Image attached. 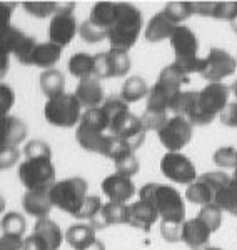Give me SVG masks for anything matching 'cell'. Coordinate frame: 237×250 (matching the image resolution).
I'll return each mask as SVG.
<instances>
[{"label": "cell", "mask_w": 237, "mask_h": 250, "mask_svg": "<svg viewBox=\"0 0 237 250\" xmlns=\"http://www.w3.org/2000/svg\"><path fill=\"white\" fill-rule=\"evenodd\" d=\"M140 30H142V14L132 3H117V14L107 30V40L110 48L129 52L137 42Z\"/></svg>", "instance_id": "cell-1"}, {"label": "cell", "mask_w": 237, "mask_h": 250, "mask_svg": "<svg viewBox=\"0 0 237 250\" xmlns=\"http://www.w3.org/2000/svg\"><path fill=\"white\" fill-rule=\"evenodd\" d=\"M140 200H147L155 207L162 222L186 224V205L182 195L166 184H146L139 192Z\"/></svg>", "instance_id": "cell-2"}, {"label": "cell", "mask_w": 237, "mask_h": 250, "mask_svg": "<svg viewBox=\"0 0 237 250\" xmlns=\"http://www.w3.org/2000/svg\"><path fill=\"white\" fill-rule=\"evenodd\" d=\"M197 94V104H195V108L189 122L192 125H207L226 110L229 95H231V87H227L222 82L207 83Z\"/></svg>", "instance_id": "cell-3"}, {"label": "cell", "mask_w": 237, "mask_h": 250, "mask_svg": "<svg viewBox=\"0 0 237 250\" xmlns=\"http://www.w3.org/2000/svg\"><path fill=\"white\" fill-rule=\"evenodd\" d=\"M75 137L84 150L102 155L104 144L107 139V122L102 108H87L84 112Z\"/></svg>", "instance_id": "cell-4"}, {"label": "cell", "mask_w": 237, "mask_h": 250, "mask_svg": "<svg viewBox=\"0 0 237 250\" xmlns=\"http://www.w3.org/2000/svg\"><path fill=\"white\" fill-rule=\"evenodd\" d=\"M19 179L27 192H50L55 185L52 157H30L19 167Z\"/></svg>", "instance_id": "cell-5"}, {"label": "cell", "mask_w": 237, "mask_h": 250, "mask_svg": "<svg viewBox=\"0 0 237 250\" xmlns=\"http://www.w3.org/2000/svg\"><path fill=\"white\" fill-rule=\"evenodd\" d=\"M87 182L82 177H70V179L55 182L50 188V200L54 207L67 212L69 215L75 217L82 208L87 195Z\"/></svg>", "instance_id": "cell-6"}, {"label": "cell", "mask_w": 237, "mask_h": 250, "mask_svg": "<svg viewBox=\"0 0 237 250\" xmlns=\"http://www.w3.org/2000/svg\"><path fill=\"white\" fill-rule=\"evenodd\" d=\"M80 102L77 100L75 94H60L57 97L47 99L45 107H43V115L47 122L55 125V127L70 128L75 124L80 122Z\"/></svg>", "instance_id": "cell-7"}, {"label": "cell", "mask_w": 237, "mask_h": 250, "mask_svg": "<svg viewBox=\"0 0 237 250\" xmlns=\"http://www.w3.org/2000/svg\"><path fill=\"white\" fill-rule=\"evenodd\" d=\"M75 3H60L59 10L54 14V17L49 22V42L55 43L60 48L69 45L70 40L79 34V22L74 15Z\"/></svg>", "instance_id": "cell-8"}, {"label": "cell", "mask_w": 237, "mask_h": 250, "mask_svg": "<svg viewBox=\"0 0 237 250\" xmlns=\"http://www.w3.org/2000/svg\"><path fill=\"white\" fill-rule=\"evenodd\" d=\"M236 68L237 60L229 52L217 47H212L207 57H204V68L200 72V75L206 80H209V83H217L222 79L234 74Z\"/></svg>", "instance_id": "cell-9"}, {"label": "cell", "mask_w": 237, "mask_h": 250, "mask_svg": "<svg viewBox=\"0 0 237 250\" xmlns=\"http://www.w3.org/2000/svg\"><path fill=\"white\" fill-rule=\"evenodd\" d=\"M130 68V59L126 50L110 48L95 55V79L124 77Z\"/></svg>", "instance_id": "cell-10"}, {"label": "cell", "mask_w": 237, "mask_h": 250, "mask_svg": "<svg viewBox=\"0 0 237 250\" xmlns=\"http://www.w3.org/2000/svg\"><path fill=\"white\" fill-rule=\"evenodd\" d=\"M160 170L169 180L175 184H194L197 180V170L191 160L180 152H167L162 157Z\"/></svg>", "instance_id": "cell-11"}, {"label": "cell", "mask_w": 237, "mask_h": 250, "mask_svg": "<svg viewBox=\"0 0 237 250\" xmlns=\"http://www.w3.org/2000/svg\"><path fill=\"white\" fill-rule=\"evenodd\" d=\"M159 139L169 152H179L186 147L192 137V124L184 117L174 115L160 128Z\"/></svg>", "instance_id": "cell-12"}, {"label": "cell", "mask_w": 237, "mask_h": 250, "mask_svg": "<svg viewBox=\"0 0 237 250\" xmlns=\"http://www.w3.org/2000/svg\"><path fill=\"white\" fill-rule=\"evenodd\" d=\"M114 224H129V207L122 202H107L97 215L89 220L94 230H102Z\"/></svg>", "instance_id": "cell-13"}, {"label": "cell", "mask_w": 237, "mask_h": 250, "mask_svg": "<svg viewBox=\"0 0 237 250\" xmlns=\"http://www.w3.org/2000/svg\"><path fill=\"white\" fill-rule=\"evenodd\" d=\"M27 127L17 117L0 115V150L17 145L25 139Z\"/></svg>", "instance_id": "cell-14"}, {"label": "cell", "mask_w": 237, "mask_h": 250, "mask_svg": "<svg viewBox=\"0 0 237 250\" xmlns=\"http://www.w3.org/2000/svg\"><path fill=\"white\" fill-rule=\"evenodd\" d=\"M171 45L175 52V59L199 57V40L194 32L186 25H177L171 37Z\"/></svg>", "instance_id": "cell-15"}, {"label": "cell", "mask_w": 237, "mask_h": 250, "mask_svg": "<svg viewBox=\"0 0 237 250\" xmlns=\"http://www.w3.org/2000/svg\"><path fill=\"white\" fill-rule=\"evenodd\" d=\"M62 55V48L52 42H35L34 48L27 57L25 65H34L43 70H50L59 62Z\"/></svg>", "instance_id": "cell-16"}, {"label": "cell", "mask_w": 237, "mask_h": 250, "mask_svg": "<svg viewBox=\"0 0 237 250\" xmlns=\"http://www.w3.org/2000/svg\"><path fill=\"white\" fill-rule=\"evenodd\" d=\"M102 192L110 199V202H122L126 204V200L132 199V195L135 193V185L129 177L124 175H109L102 182Z\"/></svg>", "instance_id": "cell-17"}, {"label": "cell", "mask_w": 237, "mask_h": 250, "mask_svg": "<svg viewBox=\"0 0 237 250\" xmlns=\"http://www.w3.org/2000/svg\"><path fill=\"white\" fill-rule=\"evenodd\" d=\"M159 219V212L147 200H137V202L129 205V224L132 227L149 232Z\"/></svg>", "instance_id": "cell-18"}, {"label": "cell", "mask_w": 237, "mask_h": 250, "mask_svg": "<svg viewBox=\"0 0 237 250\" xmlns=\"http://www.w3.org/2000/svg\"><path fill=\"white\" fill-rule=\"evenodd\" d=\"M211 233V229L199 217H195V219L186 220V224H184L182 242H186L192 250H204L207 249Z\"/></svg>", "instance_id": "cell-19"}, {"label": "cell", "mask_w": 237, "mask_h": 250, "mask_svg": "<svg viewBox=\"0 0 237 250\" xmlns=\"http://www.w3.org/2000/svg\"><path fill=\"white\" fill-rule=\"evenodd\" d=\"M146 132L147 130L142 125V120H140L139 117L129 114L126 117V120L119 125V128L115 130L114 135H117L120 139L126 140V142L130 145L132 150L135 152L139 147H142L144 140H146Z\"/></svg>", "instance_id": "cell-20"}, {"label": "cell", "mask_w": 237, "mask_h": 250, "mask_svg": "<svg viewBox=\"0 0 237 250\" xmlns=\"http://www.w3.org/2000/svg\"><path fill=\"white\" fill-rule=\"evenodd\" d=\"M75 97L82 107L97 108L104 102V87L99 79H82L75 88Z\"/></svg>", "instance_id": "cell-21"}, {"label": "cell", "mask_w": 237, "mask_h": 250, "mask_svg": "<svg viewBox=\"0 0 237 250\" xmlns=\"http://www.w3.org/2000/svg\"><path fill=\"white\" fill-rule=\"evenodd\" d=\"M182 90L175 87H171L164 82H157L154 87L149 90L147 95V108H155V110H172L175 99Z\"/></svg>", "instance_id": "cell-22"}, {"label": "cell", "mask_w": 237, "mask_h": 250, "mask_svg": "<svg viewBox=\"0 0 237 250\" xmlns=\"http://www.w3.org/2000/svg\"><path fill=\"white\" fill-rule=\"evenodd\" d=\"M22 204L23 210L37 220L49 219L50 208L54 207L50 200V192H25Z\"/></svg>", "instance_id": "cell-23"}, {"label": "cell", "mask_w": 237, "mask_h": 250, "mask_svg": "<svg viewBox=\"0 0 237 250\" xmlns=\"http://www.w3.org/2000/svg\"><path fill=\"white\" fill-rule=\"evenodd\" d=\"M102 112L106 115V122H107V134L114 135L115 130L119 128V125L126 120V117L130 114L129 112V104L124 102L122 99L117 97H110L106 102L102 104Z\"/></svg>", "instance_id": "cell-24"}, {"label": "cell", "mask_w": 237, "mask_h": 250, "mask_svg": "<svg viewBox=\"0 0 237 250\" xmlns=\"http://www.w3.org/2000/svg\"><path fill=\"white\" fill-rule=\"evenodd\" d=\"M177 29V23H174L164 12H159L149 20L146 27V40L147 42H162V40H171L172 34Z\"/></svg>", "instance_id": "cell-25"}, {"label": "cell", "mask_w": 237, "mask_h": 250, "mask_svg": "<svg viewBox=\"0 0 237 250\" xmlns=\"http://www.w3.org/2000/svg\"><path fill=\"white\" fill-rule=\"evenodd\" d=\"M65 240L72 249L86 250L97 240V237H95V230L89 224H74L65 232Z\"/></svg>", "instance_id": "cell-26"}, {"label": "cell", "mask_w": 237, "mask_h": 250, "mask_svg": "<svg viewBox=\"0 0 237 250\" xmlns=\"http://www.w3.org/2000/svg\"><path fill=\"white\" fill-rule=\"evenodd\" d=\"M34 233L42 239L47 244L49 250H59L60 244H62V230L54 220L50 219H42L35 222V227H34Z\"/></svg>", "instance_id": "cell-27"}, {"label": "cell", "mask_w": 237, "mask_h": 250, "mask_svg": "<svg viewBox=\"0 0 237 250\" xmlns=\"http://www.w3.org/2000/svg\"><path fill=\"white\" fill-rule=\"evenodd\" d=\"M69 72L80 80L95 77V55H89L86 52L74 54L69 60Z\"/></svg>", "instance_id": "cell-28"}, {"label": "cell", "mask_w": 237, "mask_h": 250, "mask_svg": "<svg viewBox=\"0 0 237 250\" xmlns=\"http://www.w3.org/2000/svg\"><path fill=\"white\" fill-rule=\"evenodd\" d=\"M40 88H42L43 95L47 99L64 94L65 92V79H64V74L55 70V68L43 70L42 75H40Z\"/></svg>", "instance_id": "cell-29"}, {"label": "cell", "mask_w": 237, "mask_h": 250, "mask_svg": "<svg viewBox=\"0 0 237 250\" xmlns=\"http://www.w3.org/2000/svg\"><path fill=\"white\" fill-rule=\"evenodd\" d=\"M117 14V3L114 2H97L92 7V12L89 15V20H92L94 23L104 27L106 30H109V27L112 25Z\"/></svg>", "instance_id": "cell-30"}, {"label": "cell", "mask_w": 237, "mask_h": 250, "mask_svg": "<svg viewBox=\"0 0 237 250\" xmlns=\"http://www.w3.org/2000/svg\"><path fill=\"white\" fill-rule=\"evenodd\" d=\"M146 95H149V88L146 80L142 77H130L129 80H126L122 92H120V99L126 104L137 102V100H140Z\"/></svg>", "instance_id": "cell-31"}, {"label": "cell", "mask_w": 237, "mask_h": 250, "mask_svg": "<svg viewBox=\"0 0 237 250\" xmlns=\"http://www.w3.org/2000/svg\"><path fill=\"white\" fill-rule=\"evenodd\" d=\"M186 199L192 204L197 205H209L214 202V192L207 184H204L202 180L197 179L194 184H191L186 190Z\"/></svg>", "instance_id": "cell-32"}, {"label": "cell", "mask_w": 237, "mask_h": 250, "mask_svg": "<svg viewBox=\"0 0 237 250\" xmlns=\"http://www.w3.org/2000/svg\"><path fill=\"white\" fill-rule=\"evenodd\" d=\"M214 204L220 207L222 210L234 213L237 208V184L231 179L226 187L219 188L217 192L214 193Z\"/></svg>", "instance_id": "cell-33"}, {"label": "cell", "mask_w": 237, "mask_h": 250, "mask_svg": "<svg viewBox=\"0 0 237 250\" xmlns=\"http://www.w3.org/2000/svg\"><path fill=\"white\" fill-rule=\"evenodd\" d=\"M132 148L126 140L120 139L117 135H110L107 134V139H106V144H104V150H102V155L104 157H109L115 162V160L122 159L129 154H132Z\"/></svg>", "instance_id": "cell-34"}, {"label": "cell", "mask_w": 237, "mask_h": 250, "mask_svg": "<svg viewBox=\"0 0 237 250\" xmlns=\"http://www.w3.org/2000/svg\"><path fill=\"white\" fill-rule=\"evenodd\" d=\"M197 92H180L172 105V112L177 117H184L189 120L195 108V104H197Z\"/></svg>", "instance_id": "cell-35"}, {"label": "cell", "mask_w": 237, "mask_h": 250, "mask_svg": "<svg viewBox=\"0 0 237 250\" xmlns=\"http://www.w3.org/2000/svg\"><path fill=\"white\" fill-rule=\"evenodd\" d=\"M2 232L3 235L22 237L25 233V219L19 212H9L2 219Z\"/></svg>", "instance_id": "cell-36"}, {"label": "cell", "mask_w": 237, "mask_h": 250, "mask_svg": "<svg viewBox=\"0 0 237 250\" xmlns=\"http://www.w3.org/2000/svg\"><path fill=\"white\" fill-rule=\"evenodd\" d=\"M169 19L174 23H179L187 20L189 17L194 15V3L192 2H171L166 5V9L162 10Z\"/></svg>", "instance_id": "cell-37"}, {"label": "cell", "mask_w": 237, "mask_h": 250, "mask_svg": "<svg viewBox=\"0 0 237 250\" xmlns=\"http://www.w3.org/2000/svg\"><path fill=\"white\" fill-rule=\"evenodd\" d=\"M159 82H164V83H167V85L175 87L180 90V87L191 82V79H189V75L184 74L182 70H179L177 65L172 62L171 65L162 68V72H160V75H159Z\"/></svg>", "instance_id": "cell-38"}, {"label": "cell", "mask_w": 237, "mask_h": 250, "mask_svg": "<svg viewBox=\"0 0 237 250\" xmlns=\"http://www.w3.org/2000/svg\"><path fill=\"white\" fill-rule=\"evenodd\" d=\"M197 217L211 229V232H215L220 227V224H222V208L212 202L209 205H204Z\"/></svg>", "instance_id": "cell-39"}, {"label": "cell", "mask_w": 237, "mask_h": 250, "mask_svg": "<svg viewBox=\"0 0 237 250\" xmlns=\"http://www.w3.org/2000/svg\"><path fill=\"white\" fill-rule=\"evenodd\" d=\"M79 34H80V37L89 43H97L100 40L107 39V30L104 29V27L97 25V23H94L89 19H87L84 23H80Z\"/></svg>", "instance_id": "cell-40"}, {"label": "cell", "mask_w": 237, "mask_h": 250, "mask_svg": "<svg viewBox=\"0 0 237 250\" xmlns=\"http://www.w3.org/2000/svg\"><path fill=\"white\" fill-rule=\"evenodd\" d=\"M60 3L55 2H25L23 9H25L32 17L37 19H45V17H54V14L59 10Z\"/></svg>", "instance_id": "cell-41"}, {"label": "cell", "mask_w": 237, "mask_h": 250, "mask_svg": "<svg viewBox=\"0 0 237 250\" xmlns=\"http://www.w3.org/2000/svg\"><path fill=\"white\" fill-rule=\"evenodd\" d=\"M142 125L146 127V130H155L160 132V128L167 124V112L164 110H155V108H146L142 115Z\"/></svg>", "instance_id": "cell-42"}, {"label": "cell", "mask_w": 237, "mask_h": 250, "mask_svg": "<svg viewBox=\"0 0 237 250\" xmlns=\"http://www.w3.org/2000/svg\"><path fill=\"white\" fill-rule=\"evenodd\" d=\"M114 164H115V168H117L119 175L129 177V179L134 177L135 173L139 172V160H137V157L134 155V152L126 157H122V159L115 160Z\"/></svg>", "instance_id": "cell-43"}, {"label": "cell", "mask_w": 237, "mask_h": 250, "mask_svg": "<svg viewBox=\"0 0 237 250\" xmlns=\"http://www.w3.org/2000/svg\"><path fill=\"white\" fill-rule=\"evenodd\" d=\"M214 162L222 168H237V150L234 147H220L214 154Z\"/></svg>", "instance_id": "cell-44"}, {"label": "cell", "mask_w": 237, "mask_h": 250, "mask_svg": "<svg viewBox=\"0 0 237 250\" xmlns=\"http://www.w3.org/2000/svg\"><path fill=\"white\" fill-rule=\"evenodd\" d=\"M199 179L202 180L204 184H207L214 193L217 192L219 188L226 187V185L231 182V177L224 172H206V173H202Z\"/></svg>", "instance_id": "cell-45"}, {"label": "cell", "mask_w": 237, "mask_h": 250, "mask_svg": "<svg viewBox=\"0 0 237 250\" xmlns=\"http://www.w3.org/2000/svg\"><path fill=\"white\" fill-rule=\"evenodd\" d=\"M104 205L100 202V199L97 195H89L86 199V202H84L82 208L79 210V213L75 215V219H86V220H90L94 215H97L100 212V208H102Z\"/></svg>", "instance_id": "cell-46"}, {"label": "cell", "mask_w": 237, "mask_h": 250, "mask_svg": "<svg viewBox=\"0 0 237 250\" xmlns=\"http://www.w3.org/2000/svg\"><path fill=\"white\" fill-rule=\"evenodd\" d=\"M23 155H25V159H30V157H52V150L49 144L43 142V140H32L23 148Z\"/></svg>", "instance_id": "cell-47"}, {"label": "cell", "mask_w": 237, "mask_h": 250, "mask_svg": "<svg viewBox=\"0 0 237 250\" xmlns=\"http://www.w3.org/2000/svg\"><path fill=\"white\" fill-rule=\"evenodd\" d=\"M184 224H172V222H162L160 224V233L167 242H179L182 240Z\"/></svg>", "instance_id": "cell-48"}, {"label": "cell", "mask_w": 237, "mask_h": 250, "mask_svg": "<svg viewBox=\"0 0 237 250\" xmlns=\"http://www.w3.org/2000/svg\"><path fill=\"white\" fill-rule=\"evenodd\" d=\"M214 19L229 20L232 23L237 19V2H217Z\"/></svg>", "instance_id": "cell-49"}, {"label": "cell", "mask_w": 237, "mask_h": 250, "mask_svg": "<svg viewBox=\"0 0 237 250\" xmlns=\"http://www.w3.org/2000/svg\"><path fill=\"white\" fill-rule=\"evenodd\" d=\"M14 90L9 85L0 82V115H9L12 105H14Z\"/></svg>", "instance_id": "cell-50"}, {"label": "cell", "mask_w": 237, "mask_h": 250, "mask_svg": "<svg viewBox=\"0 0 237 250\" xmlns=\"http://www.w3.org/2000/svg\"><path fill=\"white\" fill-rule=\"evenodd\" d=\"M14 9H15V3L0 2V37L12 27L10 20H12V12H14Z\"/></svg>", "instance_id": "cell-51"}, {"label": "cell", "mask_w": 237, "mask_h": 250, "mask_svg": "<svg viewBox=\"0 0 237 250\" xmlns=\"http://www.w3.org/2000/svg\"><path fill=\"white\" fill-rule=\"evenodd\" d=\"M20 157V152L17 147H10L5 148V150H0V170L3 168H10L17 164Z\"/></svg>", "instance_id": "cell-52"}, {"label": "cell", "mask_w": 237, "mask_h": 250, "mask_svg": "<svg viewBox=\"0 0 237 250\" xmlns=\"http://www.w3.org/2000/svg\"><path fill=\"white\" fill-rule=\"evenodd\" d=\"M0 250H23L22 237L2 235L0 237Z\"/></svg>", "instance_id": "cell-53"}, {"label": "cell", "mask_w": 237, "mask_h": 250, "mask_svg": "<svg viewBox=\"0 0 237 250\" xmlns=\"http://www.w3.org/2000/svg\"><path fill=\"white\" fill-rule=\"evenodd\" d=\"M220 122L227 127H237V102L226 107V110L220 114Z\"/></svg>", "instance_id": "cell-54"}, {"label": "cell", "mask_w": 237, "mask_h": 250, "mask_svg": "<svg viewBox=\"0 0 237 250\" xmlns=\"http://www.w3.org/2000/svg\"><path fill=\"white\" fill-rule=\"evenodd\" d=\"M215 9H217V2H195L194 3V14L200 17H214Z\"/></svg>", "instance_id": "cell-55"}, {"label": "cell", "mask_w": 237, "mask_h": 250, "mask_svg": "<svg viewBox=\"0 0 237 250\" xmlns=\"http://www.w3.org/2000/svg\"><path fill=\"white\" fill-rule=\"evenodd\" d=\"M23 250H49V247L37 233L32 232L27 239H23Z\"/></svg>", "instance_id": "cell-56"}, {"label": "cell", "mask_w": 237, "mask_h": 250, "mask_svg": "<svg viewBox=\"0 0 237 250\" xmlns=\"http://www.w3.org/2000/svg\"><path fill=\"white\" fill-rule=\"evenodd\" d=\"M9 67H10V54L5 50V48L0 47V80L7 75Z\"/></svg>", "instance_id": "cell-57"}, {"label": "cell", "mask_w": 237, "mask_h": 250, "mask_svg": "<svg viewBox=\"0 0 237 250\" xmlns=\"http://www.w3.org/2000/svg\"><path fill=\"white\" fill-rule=\"evenodd\" d=\"M86 250H106V245H104L102 240H95L94 244H92L90 247L86 249Z\"/></svg>", "instance_id": "cell-58"}, {"label": "cell", "mask_w": 237, "mask_h": 250, "mask_svg": "<svg viewBox=\"0 0 237 250\" xmlns=\"http://www.w3.org/2000/svg\"><path fill=\"white\" fill-rule=\"evenodd\" d=\"M5 210V200H3V197L0 195V213Z\"/></svg>", "instance_id": "cell-59"}, {"label": "cell", "mask_w": 237, "mask_h": 250, "mask_svg": "<svg viewBox=\"0 0 237 250\" xmlns=\"http://www.w3.org/2000/svg\"><path fill=\"white\" fill-rule=\"evenodd\" d=\"M231 92H232V94L236 95V99H237V80H236V82H234V83H232V85H231Z\"/></svg>", "instance_id": "cell-60"}, {"label": "cell", "mask_w": 237, "mask_h": 250, "mask_svg": "<svg viewBox=\"0 0 237 250\" xmlns=\"http://www.w3.org/2000/svg\"><path fill=\"white\" fill-rule=\"evenodd\" d=\"M232 180H234V182L237 184V168H234V173H232V177H231Z\"/></svg>", "instance_id": "cell-61"}, {"label": "cell", "mask_w": 237, "mask_h": 250, "mask_svg": "<svg viewBox=\"0 0 237 250\" xmlns=\"http://www.w3.org/2000/svg\"><path fill=\"white\" fill-rule=\"evenodd\" d=\"M232 30H234L236 34H237V19L234 20V22H232Z\"/></svg>", "instance_id": "cell-62"}, {"label": "cell", "mask_w": 237, "mask_h": 250, "mask_svg": "<svg viewBox=\"0 0 237 250\" xmlns=\"http://www.w3.org/2000/svg\"><path fill=\"white\" fill-rule=\"evenodd\" d=\"M204 250H220V249H214V247H207V249H204Z\"/></svg>", "instance_id": "cell-63"}, {"label": "cell", "mask_w": 237, "mask_h": 250, "mask_svg": "<svg viewBox=\"0 0 237 250\" xmlns=\"http://www.w3.org/2000/svg\"><path fill=\"white\" fill-rule=\"evenodd\" d=\"M234 215L237 217V208H236V210H234Z\"/></svg>", "instance_id": "cell-64"}]
</instances>
